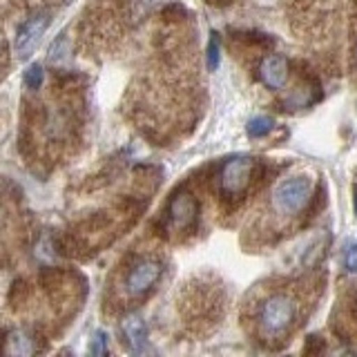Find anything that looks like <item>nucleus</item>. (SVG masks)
<instances>
[{
	"instance_id": "obj_5",
	"label": "nucleus",
	"mask_w": 357,
	"mask_h": 357,
	"mask_svg": "<svg viewBox=\"0 0 357 357\" xmlns=\"http://www.w3.org/2000/svg\"><path fill=\"white\" fill-rule=\"evenodd\" d=\"M161 273H163V268L156 259H150V257H148V259H139L128 271V277H126L128 293L137 295V297L145 295L161 279Z\"/></svg>"
},
{
	"instance_id": "obj_1",
	"label": "nucleus",
	"mask_w": 357,
	"mask_h": 357,
	"mask_svg": "<svg viewBox=\"0 0 357 357\" xmlns=\"http://www.w3.org/2000/svg\"><path fill=\"white\" fill-rule=\"evenodd\" d=\"M297 315V304L290 295L277 293L271 295L259 310V326L266 337H277V335H284L290 326H293Z\"/></svg>"
},
{
	"instance_id": "obj_6",
	"label": "nucleus",
	"mask_w": 357,
	"mask_h": 357,
	"mask_svg": "<svg viewBox=\"0 0 357 357\" xmlns=\"http://www.w3.org/2000/svg\"><path fill=\"white\" fill-rule=\"evenodd\" d=\"M197 215H199V204L192 195L188 192H181L172 199L170 204V226L178 232H183L188 228L195 226L197 221Z\"/></svg>"
},
{
	"instance_id": "obj_14",
	"label": "nucleus",
	"mask_w": 357,
	"mask_h": 357,
	"mask_svg": "<svg viewBox=\"0 0 357 357\" xmlns=\"http://www.w3.org/2000/svg\"><path fill=\"white\" fill-rule=\"evenodd\" d=\"M89 353L92 355H105L107 353V344H105V333L96 331L92 335V342H89Z\"/></svg>"
},
{
	"instance_id": "obj_11",
	"label": "nucleus",
	"mask_w": 357,
	"mask_h": 357,
	"mask_svg": "<svg viewBox=\"0 0 357 357\" xmlns=\"http://www.w3.org/2000/svg\"><path fill=\"white\" fill-rule=\"evenodd\" d=\"M221 61V45H219V33L212 31L210 33V40H208V50H206V65L210 72H215L219 67Z\"/></svg>"
},
{
	"instance_id": "obj_4",
	"label": "nucleus",
	"mask_w": 357,
	"mask_h": 357,
	"mask_svg": "<svg viewBox=\"0 0 357 357\" xmlns=\"http://www.w3.org/2000/svg\"><path fill=\"white\" fill-rule=\"evenodd\" d=\"M252 172H255V161L248 159V156L230 159L221 170V192L226 197H239L250 185Z\"/></svg>"
},
{
	"instance_id": "obj_2",
	"label": "nucleus",
	"mask_w": 357,
	"mask_h": 357,
	"mask_svg": "<svg viewBox=\"0 0 357 357\" xmlns=\"http://www.w3.org/2000/svg\"><path fill=\"white\" fill-rule=\"evenodd\" d=\"M310 197V178L308 176H290L279 181L273 190V206L282 215H293L306 206Z\"/></svg>"
},
{
	"instance_id": "obj_3",
	"label": "nucleus",
	"mask_w": 357,
	"mask_h": 357,
	"mask_svg": "<svg viewBox=\"0 0 357 357\" xmlns=\"http://www.w3.org/2000/svg\"><path fill=\"white\" fill-rule=\"evenodd\" d=\"M50 22H52V16L47 11H38V14L29 16L25 22H22L16 31V38H14V52L18 59H25V56H29L38 47L43 33L50 27Z\"/></svg>"
},
{
	"instance_id": "obj_8",
	"label": "nucleus",
	"mask_w": 357,
	"mask_h": 357,
	"mask_svg": "<svg viewBox=\"0 0 357 357\" xmlns=\"http://www.w3.org/2000/svg\"><path fill=\"white\" fill-rule=\"evenodd\" d=\"M121 331H123V337H126L128 346L134 353H141L145 342H148V326L141 315H128L126 319L121 321Z\"/></svg>"
},
{
	"instance_id": "obj_7",
	"label": "nucleus",
	"mask_w": 357,
	"mask_h": 357,
	"mask_svg": "<svg viewBox=\"0 0 357 357\" xmlns=\"http://www.w3.org/2000/svg\"><path fill=\"white\" fill-rule=\"evenodd\" d=\"M259 78L266 87L282 89L288 81V61L284 56H277V54L266 56L259 65Z\"/></svg>"
},
{
	"instance_id": "obj_15",
	"label": "nucleus",
	"mask_w": 357,
	"mask_h": 357,
	"mask_svg": "<svg viewBox=\"0 0 357 357\" xmlns=\"http://www.w3.org/2000/svg\"><path fill=\"white\" fill-rule=\"evenodd\" d=\"M353 208H355V217H357V188H355V197H353Z\"/></svg>"
},
{
	"instance_id": "obj_12",
	"label": "nucleus",
	"mask_w": 357,
	"mask_h": 357,
	"mask_svg": "<svg viewBox=\"0 0 357 357\" xmlns=\"http://www.w3.org/2000/svg\"><path fill=\"white\" fill-rule=\"evenodd\" d=\"M43 78H45V72H43V65L38 63H33L27 67V72H25V85L29 89H38L43 85Z\"/></svg>"
},
{
	"instance_id": "obj_10",
	"label": "nucleus",
	"mask_w": 357,
	"mask_h": 357,
	"mask_svg": "<svg viewBox=\"0 0 357 357\" xmlns=\"http://www.w3.org/2000/svg\"><path fill=\"white\" fill-rule=\"evenodd\" d=\"M273 128H275V121L271 116H255V119L248 121V126H245V132H248L250 139H261Z\"/></svg>"
},
{
	"instance_id": "obj_9",
	"label": "nucleus",
	"mask_w": 357,
	"mask_h": 357,
	"mask_svg": "<svg viewBox=\"0 0 357 357\" xmlns=\"http://www.w3.org/2000/svg\"><path fill=\"white\" fill-rule=\"evenodd\" d=\"M5 353L14 357H27L33 353L31 337L25 331H11L5 340Z\"/></svg>"
},
{
	"instance_id": "obj_13",
	"label": "nucleus",
	"mask_w": 357,
	"mask_h": 357,
	"mask_svg": "<svg viewBox=\"0 0 357 357\" xmlns=\"http://www.w3.org/2000/svg\"><path fill=\"white\" fill-rule=\"evenodd\" d=\"M344 266L349 273H357V241L353 239L344 243Z\"/></svg>"
},
{
	"instance_id": "obj_16",
	"label": "nucleus",
	"mask_w": 357,
	"mask_h": 357,
	"mask_svg": "<svg viewBox=\"0 0 357 357\" xmlns=\"http://www.w3.org/2000/svg\"><path fill=\"white\" fill-rule=\"evenodd\" d=\"M355 59H357V50H355Z\"/></svg>"
}]
</instances>
